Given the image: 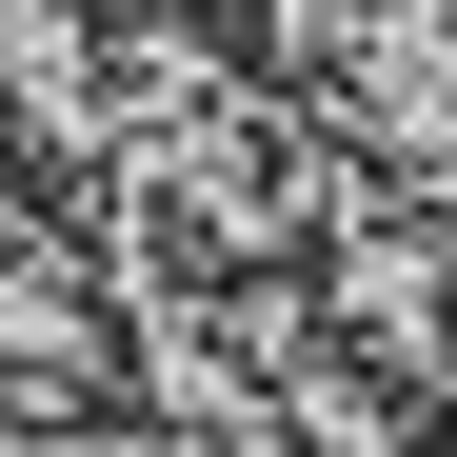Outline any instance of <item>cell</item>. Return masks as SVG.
I'll return each instance as SVG.
<instances>
[{"label":"cell","mask_w":457,"mask_h":457,"mask_svg":"<svg viewBox=\"0 0 457 457\" xmlns=\"http://www.w3.org/2000/svg\"><path fill=\"white\" fill-rule=\"evenodd\" d=\"M100 378H120V298L80 259V219H60V199H0V437L80 418Z\"/></svg>","instance_id":"obj_3"},{"label":"cell","mask_w":457,"mask_h":457,"mask_svg":"<svg viewBox=\"0 0 457 457\" xmlns=\"http://www.w3.org/2000/svg\"><path fill=\"white\" fill-rule=\"evenodd\" d=\"M100 21H120V40H160V21H219V0H100Z\"/></svg>","instance_id":"obj_7"},{"label":"cell","mask_w":457,"mask_h":457,"mask_svg":"<svg viewBox=\"0 0 457 457\" xmlns=\"http://www.w3.org/2000/svg\"><path fill=\"white\" fill-rule=\"evenodd\" d=\"M259 457H437V437H418V378H378V358L319 338V358L278 378V437Z\"/></svg>","instance_id":"obj_5"},{"label":"cell","mask_w":457,"mask_h":457,"mask_svg":"<svg viewBox=\"0 0 457 457\" xmlns=\"http://www.w3.org/2000/svg\"><path fill=\"white\" fill-rule=\"evenodd\" d=\"M319 80V139L358 179H457V0H338V40L298 60Z\"/></svg>","instance_id":"obj_2"},{"label":"cell","mask_w":457,"mask_h":457,"mask_svg":"<svg viewBox=\"0 0 457 457\" xmlns=\"http://www.w3.org/2000/svg\"><path fill=\"white\" fill-rule=\"evenodd\" d=\"M0 139L40 179H100V139H120V21L100 0H0Z\"/></svg>","instance_id":"obj_4"},{"label":"cell","mask_w":457,"mask_h":457,"mask_svg":"<svg viewBox=\"0 0 457 457\" xmlns=\"http://www.w3.org/2000/svg\"><path fill=\"white\" fill-rule=\"evenodd\" d=\"M139 378H160L179 457H259L278 437V378L319 358V298H298V259H239V278H139Z\"/></svg>","instance_id":"obj_1"},{"label":"cell","mask_w":457,"mask_h":457,"mask_svg":"<svg viewBox=\"0 0 457 457\" xmlns=\"http://www.w3.org/2000/svg\"><path fill=\"white\" fill-rule=\"evenodd\" d=\"M239 21H259V60H319V40H338V0H239Z\"/></svg>","instance_id":"obj_6"},{"label":"cell","mask_w":457,"mask_h":457,"mask_svg":"<svg viewBox=\"0 0 457 457\" xmlns=\"http://www.w3.org/2000/svg\"><path fill=\"white\" fill-rule=\"evenodd\" d=\"M437 219H457V179H437Z\"/></svg>","instance_id":"obj_8"}]
</instances>
